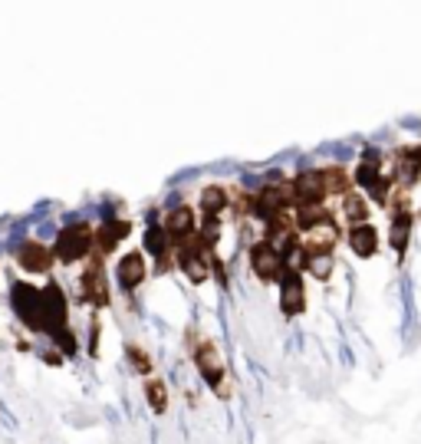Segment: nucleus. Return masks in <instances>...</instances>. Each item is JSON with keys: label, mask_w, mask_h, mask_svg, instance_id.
Wrapping results in <instances>:
<instances>
[{"label": "nucleus", "mask_w": 421, "mask_h": 444, "mask_svg": "<svg viewBox=\"0 0 421 444\" xmlns=\"http://www.w3.org/2000/svg\"><path fill=\"white\" fill-rule=\"evenodd\" d=\"M191 356H194V366H198L201 378H204L211 388H214L217 398H231L234 395V382H231V372H227V362H224V356L217 352V346L211 339H201L194 349H191Z\"/></svg>", "instance_id": "obj_1"}, {"label": "nucleus", "mask_w": 421, "mask_h": 444, "mask_svg": "<svg viewBox=\"0 0 421 444\" xmlns=\"http://www.w3.org/2000/svg\"><path fill=\"white\" fill-rule=\"evenodd\" d=\"M95 247V227L86 221H76V224H66L56 240H53V257H56V264H79V260H86Z\"/></svg>", "instance_id": "obj_2"}, {"label": "nucleus", "mask_w": 421, "mask_h": 444, "mask_svg": "<svg viewBox=\"0 0 421 444\" xmlns=\"http://www.w3.org/2000/svg\"><path fill=\"white\" fill-rule=\"evenodd\" d=\"M10 303H14L17 319L30 333H43V290H40V286H33V283H26V280H17L14 290H10Z\"/></svg>", "instance_id": "obj_3"}, {"label": "nucleus", "mask_w": 421, "mask_h": 444, "mask_svg": "<svg viewBox=\"0 0 421 444\" xmlns=\"http://www.w3.org/2000/svg\"><path fill=\"white\" fill-rule=\"evenodd\" d=\"M293 191H290V181L284 175H270L264 181V188L257 191V211L254 217H264V221H274L280 214H290L293 211Z\"/></svg>", "instance_id": "obj_4"}, {"label": "nucleus", "mask_w": 421, "mask_h": 444, "mask_svg": "<svg viewBox=\"0 0 421 444\" xmlns=\"http://www.w3.org/2000/svg\"><path fill=\"white\" fill-rule=\"evenodd\" d=\"M276 286H280V309H284L286 319L306 313V283H303L300 267L286 264L284 274H280V280H276Z\"/></svg>", "instance_id": "obj_5"}, {"label": "nucleus", "mask_w": 421, "mask_h": 444, "mask_svg": "<svg viewBox=\"0 0 421 444\" xmlns=\"http://www.w3.org/2000/svg\"><path fill=\"white\" fill-rule=\"evenodd\" d=\"M247 264H250V274L257 277L260 283H276V280H280V274H284V267L290 264V260H284V254H280L274 244L257 240V244H250Z\"/></svg>", "instance_id": "obj_6"}, {"label": "nucleus", "mask_w": 421, "mask_h": 444, "mask_svg": "<svg viewBox=\"0 0 421 444\" xmlns=\"http://www.w3.org/2000/svg\"><path fill=\"white\" fill-rule=\"evenodd\" d=\"M79 286H83L86 303H93V309H105V306H109V303H112V290H109V280H105V257L93 254V260H89L86 270H83Z\"/></svg>", "instance_id": "obj_7"}, {"label": "nucleus", "mask_w": 421, "mask_h": 444, "mask_svg": "<svg viewBox=\"0 0 421 444\" xmlns=\"http://www.w3.org/2000/svg\"><path fill=\"white\" fill-rule=\"evenodd\" d=\"M175 267H178L181 274L188 277V283H204L207 277H211V250H204L198 244V237L188 240L184 247L175 250Z\"/></svg>", "instance_id": "obj_8"}, {"label": "nucleus", "mask_w": 421, "mask_h": 444, "mask_svg": "<svg viewBox=\"0 0 421 444\" xmlns=\"http://www.w3.org/2000/svg\"><path fill=\"white\" fill-rule=\"evenodd\" d=\"M66 319H69V299L60 283L50 280L43 286V333L60 336L63 329H69Z\"/></svg>", "instance_id": "obj_9"}, {"label": "nucleus", "mask_w": 421, "mask_h": 444, "mask_svg": "<svg viewBox=\"0 0 421 444\" xmlns=\"http://www.w3.org/2000/svg\"><path fill=\"white\" fill-rule=\"evenodd\" d=\"M162 227H165V234H168V240H172V250H178V247H184L188 240H194V234H198V214H194V207L178 205L165 214Z\"/></svg>", "instance_id": "obj_10"}, {"label": "nucleus", "mask_w": 421, "mask_h": 444, "mask_svg": "<svg viewBox=\"0 0 421 444\" xmlns=\"http://www.w3.org/2000/svg\"><path fill=\"white\" fill-rule=\"evenodd\" d=\"M290 191H293V205L303 207V205H323L326 201V181H323V168H306L300 171L296 178L290 181Z\"/></svg>", "instance_id": "obj_11"}, {"label": "nucleus", "mask_w": 421, "mask_h": 444, "mask_svg": "<svg viewBox=\"0 0 421 444\" xmlns=\"http://www.w3.org/2000/svg\"><path fill=\"white\" fill-rule=\"evenodd\" d=\"M148 274H152V267L145 260V250H132V254L119 257V264H115V280L125 293H135L148 280Z\"/></svg>", "instance_id": "obj_12"}, {"label": "nucleus", "mask_w": 421, "mask_h": 444, "mask_svg": "<svg viewBox=\"0 0 421 444\" xmlns=\"http://www.w3.org/2000/svg\"><path fill=\"white\" fill-rule=\"evenodd\" d=\"M53 264H56V257H53V247L40 244L36 237L24 240L17 247V267L24 274H50Z\"/></svg>", "instance_id": "obj_13"}, {"label": "nucleus", "mask_w": 421, "mask_h": 444, "mask_svg": "<svg viewBox=\"0 0 421 444\" xmlns=\"http://www.w3.org/2000/svg\"><path fill=\"white\" fill-rule=\"evenodd\" d=\"M392 178L398 188H412L421 181V148H398L392 155Z\"/></svg>", "instance_id": "obj_14"}, {"label": "nucleus", "mask_w": 421, "mask_h": 444, "mask_svg": "<svg viewBox=\"0 0 421 444\" xmlns=\"http://www.w3.org/2000/svg\"><path fill=\"white\" fill-rule=\"evenodd\" d=\"M129 231H132V224L125 221V217H112V221H105V224H99V227H95V254L99 257H109L112 250L119 247L122 240L129 237Z\"/></svg>", "instance_id": "obj_15"}, {"label": "nucleus", "mask_w": 421, "mask_h": 444, "mask_svg": "<svg viewBox=\"0 0 421 444\" xmlns=\"http://www.w3.org/2000/svg\"><path fill=\"white\" fill-rule=\"evenodd\" d=\"M293 221H296V231H300L303 237H310V234L336 224V217L329 214V207H323V205H303V207H293Z\"/></svg>", "instance_id": "obj_16"}, {"label": "nucleus", "mask_w": 421, "mask_h": 444, "mask_svg": "<svg viewBox=\"0 0 421 444\" xmlns=\"http://www.w3.org/2000/svg\"><path fill=\"white\" fill-rule=\"evenodd\" d=\"M345 240H349V250H353L355 257H362V260L375 257L378 247H382V234H378L372 224H359V227H349Z\"/></svg>", "instance_id": "obj_17"}, {"label": "nucleus", "mask_w": 421, "mask_h": 444, "mask_svg": "<svg viewBox=\"0 0 421 444\" xmlns=\"http://www.w3.org/2000/svg\"><path fill=\"white\" fill-rule=\"evenodd\" d=\"M198 207H201V217H224L231 211V191L224 185H204L198 197Z\"/></svg>", "instance_id": "obj_18"}, {"label": "nucleus", "mask_w": 421, "mask_h": 444, "mask_svg": "<svg viewBox=\"0 0 421 444\" xmlns=\"http://www.w3.org/2000/svg\"><path fill=\"white\" fill-rule=\"evenodd\" d=\"M412 224H415V214H395L392 217V227H388V244L395 250L398 257H405L408 250V240H412Z\"/></svg>", "instance_id": "obj_19"}, {"label": "nucleus", "mask_w": 421, "mask_h": 444, "mask_svg": "<svg viewBox=\"0 0 421 444\" xmlns=\"http://www.w3.org/2000/svg\"><path fill=\"white\" fill-rule=\"evenodd\" d=\"M369 201H365V195H359V191H349V195L343 197V217L349 221V227H359V224H369Z\"/></svg>", "instance_id": "obj_20"}, {"label": "nucleus", "mask_w": 421, "mask_h": 444, "mask_svg": "<svg viewBox=\"0 0 421 444\" xmlns=\"http://www.w3.org/2000/svg\"><path fill=\"white\" fill-rule=\"evenodd\" d=\"M323 181H326V191L329 195H349V191H353V171L349 168H343V165H326V168H323Z\"/></svg>", "instance_id": "obj_21"}, {"label": "nucleus", "mask_w": 421, "mask_h": 444, "mask_svg": "<svg viewBox=\"0 0 421 444\" xmlns=\"http://www.w3.org/2000/svg\"><path fill=\"white\" fill-rule=\"evenodd\" d=\"M145 402L155 415H165V411H168V405H172V392H168V385H165L162 378H148L145 382Z\"/></svg>", "instance_id": "obj_22"}, {"label": "nucleus", "mask_w": 421, "mask_h": 444, "mask_svg": "<svg viewBox=\"0 0 421 444\" xmlns=\"http://www.w3.org/2000/svg\"><path fill=\"white\" fill-rule=\"evenodd\" d=\"M145 254L148 257H165V254H172V240H168V234H165V227H148L145 231Z\"/></svg>", "instance_id": "obj_23"}, {"label": "nucleus", "mask_w": 421, "mask_h": 444, "mask_svg": "<svg viewBox=\"0 0 421 444\" xmlns=\"http://www.w3.org/2000/svg\"><path fill=\"white\" fill-rule=\"evenodd\" d=\"M125 359H129V366L135 368L138 376H148V372H152V356H148L138 342H129V346H125Z\"/></svg>", "instance_id": "obj_24"}, {"label": "nucleus", "mask_w": 421, "mask_h": 444, "mask_svg": "<svg viewBox=\"0 0 421 444\" xmlns=\"http://www.w3.org/2000/svg\"><path fill=\"white\" fill-rule=\"evenodd\" d=\"M231 211L237 217H247V214L257 211V195H247V188L231 191Z\"/></svg>", "instance_id": "obj_25"}, {"label": "nucleus", "mask_w": 421, "mask_h": 444, "mask_svg": "<svg viewBox=\"0 0 421 444\" xmlns=\"http://www.w3.org/2000/svg\"><path fill=\"white\" fill-rule=\"evenodd\" d=\"M378 178H382V168H375V165H369V162H359V165H355V175H353L355 188L372 191V185H375Z\"/></svg>", "instance_id": "obj_26"}, {"label": "nucleus", "mask_w": 421, "mask_h": 444, "mask_svg": "<svg viewBox=\"0 0 421 444\" xmlns=\"http://www.w3.org/2000/svg\"><path fill=\"white\" fill-rule=\"evenodd\" d=\"M53 342H56V349H60L63 356H73V352H76V339H73L69 329H63L60 336H53Z\"/></svg>", "instance_id": "obj_27"}, {"label": "nucleus", "mask_w": 421, "mask_h": 444, "mask_svg": "<svg viewBox=\"0 0 421 444\" xmlns=\"http://www.w3.org/2000/svg\"><path fill=\"white\" fill-rule=\"evenodd\" d=\"M362 162H369V165H375V168H382V165H385V155L375 152V148H365V152H362Z\"/></svg>", "instance_id": "obj_28"}, {"label": "nucleus", "mask_w": 421, "mask_h": 444, "mask_svg": "<svg viewBox=\"0 0 421 444\" xmlns=\"http://www.w3.org/2000/svg\"><path fill=\"white\" fill-rule=\"evenodd\" d=\"M43 359L50 362V366H63V352H60V349H50V352L43 356Z\"/></svg>", "instance_id": "obj_29"}]
</instances>
